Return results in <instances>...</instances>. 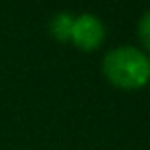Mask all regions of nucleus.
Masks as SVG:
<instances>
[{
	"label": "nucleus",
	"instance_id": "obj_1",
	"mask_svg": "<svg viewBox=\"0 0 150 150\" xmlns=\"http://www.w3.org/2000/svg\"><path fill=\"white\" fill-rule=\"evenodd\" d=\"M103 74L120 89H139L150 80V57L133 46L114 48L103 59Z\"/></svg>",
	"mask_w": 150,
	"mask_h": 150
},
{
	"label": "nucleus",
	"instance_id": "obj_2",
	"mask_svg": "<svg viewBox=\"0 0 150 150\" xmlns=\"http://www.w3.org/2000/svg\"><path fill=\"white\" fill-rule=\"evenodd\" d=\"M70 40L74 42L78 50L82 51H93L101 46L105 40V25L97 15L93 13H82L74 17L72 33H70Z\"/></svg>",
	"mask_w": 150,
	"mask_h": 150
},
{
	"label": "nucleus",
	"instance_id": "obj_3",
	"mask_svg": "<svg viewBox=\"0 0 150 150\" xmlns=\"http://www.w3.org/2000/svg\"><path fill=\"white\" fill-rule=\"evenodd\" d=\"M72 25H74L72 13H69V11H59L50 21V34L59 42H69L70 33H72Z\"/></svg>",
	"mask_w": 150,
	"mask_h": 150
},
{
	"label": "nucleus",
	"instance_id": "obj_4",
	"mask_svg": "<svg viewBox=\"0 0 150 150\" xmlns=\"http://www.w3.org/2000/svg\"><path fill=\"white\" fill-rule=\"evenodd\" d=\"M137 34H139L141 44L150 51V10H146L139 19V27H137Z\"/></svg>",
	"mask_w": 150,
	"mask_h": 150
}]
</instances>
